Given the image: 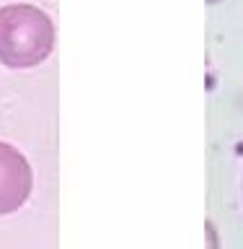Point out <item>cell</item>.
Listing matches in <instances>:
<instances>
[{
    "mask_svg": "<svg viewBox=\"0 0 243 249\" xmlns=\"http://www.w3.org/2000/svg\"><path fill=\"white\" fill-rule=\"evenodd\" d=\"M54 50V23L39 5H0V65L11 70L36 68Z\"/></svg>",
    "mask_w": 243,
    "mask_h": 249,
    "instance_id": "1",
    "label": "cell"
},
{
    "mask_svg": "<svg viewBox=\"0 0 243 249\" xmlns=\"http://www.w3.org/2000/svg\"><path fill=\"white\" fill-rule=\"evenodd\" d=\"M34 190V169L18 148L0 140V215H11L26 205Z\"/></svg>",
    "mask_w": 243,
    "mask_h": 249,
    "instance_id": "2",
    "label": "cell"
},
{
    "mask_svg": "<svg viewBox=\"0 0 243 249\" xmlns=\"http://www.w3.org/2000/svg\"><path fill=\"white\" fill-rule=\"evenodd\" d=\"M207 239H210V249H217V233H215L212 221H207Z\"/></svg>",
    "mask_w": 243,
    "mask_h": 249,
    "instance_id": "3",
    "label": "cell"
},
{
    "mask_svg": "<svg viewBox=\"0 0 243 249\" xmlns=\"http://www.w3.org/2000/svg\"><path fill=\"white\" fill-rule=\"evenodd\" d=\"M207 3H210V5H215V3H220V0H207Z\"/></svg>",
    "mask_w": 243,
    "mask_h": 249,
    "instance_id": "4",
    "label": "cell"
}]
</instances>
